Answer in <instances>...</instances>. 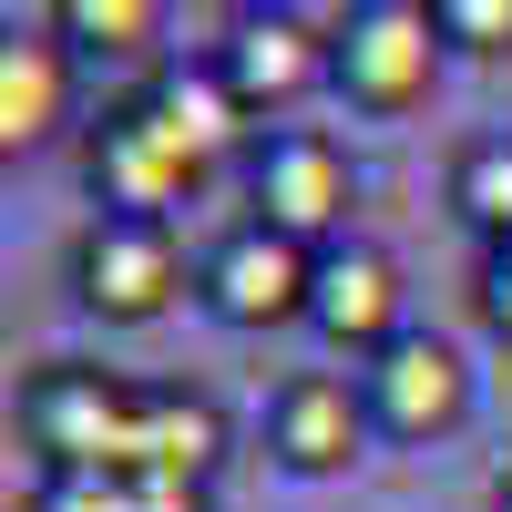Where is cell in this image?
Instances as JSON below:
<instances>
[{
  "label": "cell",
  "mask_w": 512,
  "mask_h": 512,
  "mask_svg": "<svg viewBox=\"0 0 512 512\" xmlns=\"http://www.w3.org/2000/svg\"><path fill=\"white\" fill-rule=\"evenodd\" d=\"M441 72H451V41L431 21V0H349L338 11V82L328 93L349 113L400 123L441 93Z\"/></svg>",
  "instance_id": "6da1fadb"
},
{
  "label": "cell",
  "mask_w": 512,
  "mask_h": 512,
  "mask_svg": "<svg viewBox=\"0 0 512 512\" xmlns=\"http://www.w3.org/2000/svg\"><path fill=\"white\" fill-rule=\"evenodd\" d=\"M134 410H144V390L93 359H41L21 379V441L41 451V472H123Z\"/></svg>",
  "instance_id": "7a4b0ae2"
},
{
  "label": "cell",
  "mask_w": 512,
  "mask_h": 512,
  "mask_svg": "<svg viewBox=\"0 0 512 512\" xmlns=\"http://www.w3.org/2000/svg\"><path fill=\"white\" fill-rule=\"evenodd\" d=\"M185 297H195V267H185L175 226H154V216H93L72 236V308L82 318L154 328V318H175Z\"/></svg>",
  "instance_id": "3957f363"
},
{
  "label": "cell",
  "mask_w": 512,
  "mask_h": 512,
  "mask_svg": "<svg viewBox=\"0 0 512 512\" xmlns=\"http://www.w3.org/2000/svg\"><path fill=\"white\" fill-rule=\"evenodd\" d=\"M246 205L256 226H277L297 246H349V205H359V164L349 144L328 134V123H277V134H256L246 154Z\"/></svg>",
  "instance_id": "277c9868"
},
{
  "label": "cell",
  "mask_w": 512,
  "mask_h": 512,
  "mask_svg": "<svg viewBox=\"0 0 512 512\" xmlns=\"http://www.w3.org/2000/svg\"><path fill=\"white\" fill-rule=\"evenodd\" d=\"M195 297H205V318L236 328V338L308 328V308H318V246H297V236L246 216V226H226L195 256Z\"/></svg>",
  "instance_id": "5b68a950"
},
{
  "label": "cell",
  "mask_w": 512,
  "mask_h": 512,
  "mask_svg": "<svg viewBox=\"0 0 512 512\" xmlns=\"http://www.w3.org/2000/svg\"><path fill=\"white\" fill-rule=\"evenodd\" d=\"M226 72V93L246 103V123H277L308 103V93H328L338 82V21H318V11H236V31L205 52Z\"/></svg>",
  "instance_id": "8992f818"
},
{
  "label": "cell",
  "mask_w": 512,
  "mask_h": 512,
  "mask_svg": "<svg viewBox=\"0 0 512 512\" xmlns=\"http://www.w3.org/2000/svg\"><path fill=\"white\" fill-rule=\"evenodd\" d=\"M379 441V420H369V390L349 369H287L277 390H267V461L297 482H338V472H359Z\"/></svg>",
  "instance_id": "52a82bcc"
},
{
  "label": "cell",
  "mask_w": 512,
  "mask_h": 512,
  "mask_svg": "<svg viewBox=\"0 0 512 512\" xmlns=\"http://www.w3.org/2000/svg\"><path fill=\"white\" fill-rule=\"evenodd\" d=\"M82 185H93L103 216H154V226H175V205L205 185V164L164 134L144 103H113L93 134H82Z\"/></svg>",
  "instance_id": "ba28073f"
},
{
  "label": "cell",
  "mask_w": 512,
  "mask_h": 512,
  "mask_svg": "<svg viewBox=\"0 0 512 512\" xmlns=\"http://www.w3.org/2000/svg\"><path fill=\"white\" fill-rule=\"evenodd\" d=\"M359 390H369V420H379V441H451L461 420H472V359L451 349L441 328H410L400 349H379L359 369Z\"/></svg>",
  "instance_id": "9c48e42d"
},
{
  "label": "cell",
  "mask_w": 512,
  "mask_h": 512,
  "mask_svg": "<svg viewBox=\"0 0 512 512\" xmlns=\"http://www.w3.org/2000/svg\"><path fill=\"white\" fill-rule=\"evenodd\" d=\"M308 328L328 338L338 359L400 349V338H410V277H400V256L369 246V236L328 246V256H318V308H308Z\"/></svg>",
  "instance_id": "30bf717a"
},
{
  "label": "cell",
  "mask_w": 512,
  "mask_h": 512,
  "mask_svg": "<svg viewBox=\"0 0 512 512\" xmlns=\"http://www.w3.org/2000/svg\"><path fill=\"white\" fill-rule=\"evenodd\" d=\"M72 103H82V52L52 21H11L0 41V154H41L72 134Z\"/></svg>",
  "instance_id": "8fae6325"
},
{
  "label": "cell",
  "mask_w": 512,
  "mask_h": 512,
  "mask_svg": "<svg viewBox=\"0 0 512 512\" xmlns=\"http://www.w3.org/2000/svg\"><path fill=\"white\" fill-rule=\"evenodd\" d=\"M226 461V410L205 390H144L134 410V451H123V482H175V492H205Z\"/></svg>",
  "instance_id": "7c38bea8"
},
{
  "label": "cell",
  "mask_w": 512,
  "mask_h": 512,
  "mask_svg": "<svg viewBox=\"0 0 512 512\" xmlns=\"http://www.w3.org/2000/svg\"><path fill=\"white\" fill-rule=\"evenodd\" d=\"M134 103H144V113L164 123V134H175V144L205 164V175H216V164H226V154L256 134V123H246V103L226 93V72H216V62H164V72L144 82Z\"/></svg>",
  "instance_id": "4fadbf2b"
},
{
  "label": "cell",
  "mask_w": 512,
  "mask_h": 512,
  "mask_svg": "<svg viewBox=\"0 0 512 512\" xmlns=\"http://www.w3.org/2000/svg\"><path fill=\"white\" fill-rule=\"evenodd\" d=\"M52 31L72 41L82 62H154L164 52V0H62ZM164 72V62H154Z\"/></svg>",
  "instance_id": "5bb4252c"
},
{
  "label": "cell",
  "mask_w": 512,
  "mask_h": 512,
  "mask_svg": "<svg viewBox=\"0 0 512 512\" xmlns=\"http://www.w3.org/2000/svg\"><path fill=\"white\" fill-rule=\"evenodd\" d=\"M451 216L482 246H512V134H482L451 154Z\"/></svg>",
  "instance_id": "9a60e30c"
},
{
  "label": "cell",
  "mask_w": 512,
  "mask_h": 512,
  "mask_svg": "<svg viewBox=\"0 0 512 512\" xmlns=\"http://www.w3.org/2000/svg\"><path fill=\"white\" fill-rule=\"evenodd\" d=\"M431 21L451 52H472V62H512V0H431Z\"/></svg>",
  "instance_id": "2e32d148"
},
{
  "label": "cell",
  "mask_w": 512,
  "mask_h": 512,
  "mask_svg": "<svg viewBox=\"0 0 512 512\" xmlns=\"http://www.w3.org/2000/svg\"><path fill=\"white\" fill-rule=\"evenodd\" d=\"M31 512H134V482L123 472H41Z\"/></svg>",
  "instance_id": "e0dca14e"
},
{
  "label": "cell",
  "mask_w": 512,
  "mask_h": 512,
  "mask_svg": "<svg viewBox=\"0 0 512 512\" xmlns=\"http://www.w3.org/2000/svg\"><path fill=\"white\" fill-rule=\"evenodd\" d=\"M472 308H482V328L512 349V246H482V277H472Z\"/></svg>",
  "instance_id": "ac0fdd59"
},
{
  "label": "cell",
  "mask_w": 512,
  "mask_h": 512,
  "mask_svg": "<svg viewBox=\"0 0 512 512\" xmlns=\"http://www.w3.org/2000/svg\"><path fill=\"white\" fill-rule=\"evenodd\" d=\"M134 512H205V492H175V482H134Z\"/></svg>",
  "instance_id": "d6986e66"
},
{
  "label": "cell",
  "mask_w": 512,
  "mask_h": 512,
  "mask_svg": "<svg viewBox=\"0 0 512 512\" xmlns=\"http://www.w3.org/2000/svg\"><path fill=\"white\" fill-rule=\"evenodd\" d=\"M492 512H512V482H502V502H492Z\"/></svg>",
  "instance_id": "ffe728a7"
}]
</instances>
